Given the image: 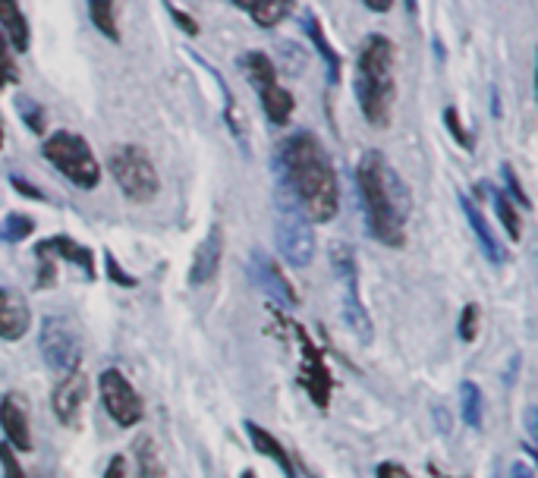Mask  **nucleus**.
I'll list each match as a JSON object with an SVG mask.
<instances>
[{"label": "nucleus", "mask_w": 538, "mask_h": 478, "mask_svg": "<svg viewBox=\"0 0 538 478\" xmlns=\"http://www.w3.org/2000/svg\"><path fill=\"white\" fill-rule=\"evenodd\" d=\"M303 337V359H306V387H309V397L318 403V406H328V390H331V378H328V368L321 362L318 350L306 340V334L299 331Z\"/></svg>", "instance_id": "17"}, {"label": "nucleus", "mask_w": 538, "mask_h": 478, "mask_svg": "<svg viewBox=\"0 0 538 478\" xmlns=\"http://www.w3.org/2000/svg\"><path fill=\"white\" fill-rule=\"evenodd\" d=\"M526 422H529V434L535 438V434H538V428H535V409H529V412H526Z\"/></svg>", "instance_id": "40"}, {"label": "nucleus", "mask_w": 538, "mask_h": 478, "mask_svg": "<svg viewBox=\"0 0 538 478\" xmlns=\"http://www.w3.org/2000/svg\"><path fill=\"white\" fill-rule=\"evenodd\" d=\"M476 334H479V306H476V302H469V306L463 309V315H460V340L472 343V340H476Z\"/></svg>", "instance_id": "30"}, {"label": "nucleus", "mask_w": 538, "mask_h": 478, "mask_svg": "<svg viewBox=\"0 0 538 478\" xmlns=\"http://www.w3.org/2000/svg\"><path fill=\"white\" fill-rule=\"evenodd\" d=\"M362 4L369 7L372 13H387V10H391L394 0H362Z\"/></svg>", "instance_id": "39"}, {"label": "nucleus", "mask_w": 538, "mask_h": 478, "mask_svg": "<svg viewBox=\"0 0 538 478\" xmlns=\"http://www.w3.org/2000/svg\"><path fill=\"white\" fill-rule=\"evenodd\" d=\"M98 394H101L107 416H111L120 428H133L142 422V416H145L142 397L136 394V387L126 381L120 368H107V372H101Z\"/></svg>", "instance_id": "9"}, {"label": "nucleus", "mask_w": 538, "mask_h": 478, "mask_svg": "<svg viewBox=\"0 0 538 478\" xmlns=\"http://www.w3.org/2000/svg\"><path fill=\"white\" fill-rule=\"evenodd\" d=\"M221 255H224V230H221V224H214V227L208 230V236L199 243L196 258H192L189 284H192V287L211 284L214 274H218V268H221Z\"/></svg>", "instance_id": "12"}, {"label": "nucleus", "mask_w": 538, "mask_h": 478, "mask_svg": "<svg viewBox=\"0 0 538 478\" xmlns=\"http://www.w3.org/2000/svg\"><path fill=\"white\" fill-rule=\"evenodd\" d=\"M444 120H447V126H450V133H454V139H457L463 148H472V142H469V133H466L463 126H460V117H457V111H454V107H447V111H444Z\"/></svg>", "instance_id": "33"}, {"label": "nucleus", "mask_w": 538, "mask_h": 478, "mask_svg": "<svg viewBox=\"0 0 538 478\" xmlns=\"http://www.w3.org/2000/svg\"><path fill=\"white\" fill-rule=\"evenodd\" d=\"M482 412H485V397L476 381L460 384V416L469 428H482Z\"/></svg>", "instance_id": "25"}, {"label": "nucleus", "mask_w": 538, "mask_h": 478, "mask_svg": "<svg viewBox=\"0 0 538 478\" xmlns=\"http://www.w3.org/2000/svg\"><path fill=\"white\" fill-rule=\"evenodd\" d=\"M491 189V186H488ZM491 202H494V211H498V221L504 224L507 236L513 239V243H520L523 236V217L520 211H516V205L510 202V195L504 189H491Z\"/></svg>", "instance_id": "23"}, {"label": "nucleus", "mask_w": 538, "mask_h": 478, "mask_svg": "<svg viewBox=\"0 0 538 478\" xmlns=\"http://www.w3.org/2000/svg\"><path fill=\"white\" fill-rule=\"evenodd\" d=\"M281 170L287 177L290 195L312 224L334 221L340 211L337 170L315 133H309V129H296L293 136L284 139Z\"/></svg>", "instance_id": "1"}, {"label": "nucleus", "mask_w": 538, "mask_h": 478, "mask_svg": "<svg viewBox=\"0 0 538 478\" xmlns=\"http://www.w3.org/2000/svg\"><path fill=\"white\" fill-rule=\"evenodd\" d=\"M343 321H347V328L353 331V337H359L362 343L375 340L372 318H369V312H365L362 299H359V287L343 290Z\"/></svg>", "instance_id": "19"}, {"label": "nucleus", "mask_w": 538, "mask_h": 478, "mask_svg": "<svg viewBox=\"0 0 538 478\" xmlns=\"http://www.w3.org/2000/svg\"><path fill=\"white\" fill-rule=\"evenodd\" d=\"M89 13H92V23L95 29L111 38L120 41V26H117V0H89Z\"/></svg>", "instance_id": "26"}, {"label": "nucleus", "mask_w": 538, "mask_h": 478, "mask_svg": "<svg viewBox=\"0 0 538 478\" xmlns=\"http://www.w3.org/2000/svg\"><path fill=\"white\" fill-rule=\"evenodd\" d=\"M287 199L277 192V249H281L284 262L293 268H309L315 258V236H312V221L303 214V208L296 205V199L290 195L287 183H281Z\"/></svg>", "instance_id": "5"}, {"label": "nucleus", "mask_w": 538, "mask_h": 478, "mask_svg": "<svg viewBox=\"0 0 538 478\" xmlns=\"http://www.w3.org/2000/svg\"><path fill=\"white\" fill-rule=\"evenodd\" d=\"M356 192L369 233L381 246L400 249L406 243V217L413 211V199L381 151H362L356 164Z\"/></svg>", "instance_id": "2"}, {"label": "nucleus", "mask_w": 538, "mask_h": 478, "mask_svg": "<svg viewBox=\"0 0 538 478\" xmlns=\"http://www.w3.org/2000/svg\"><path fill=\"white\" fill-rule=\"evenodd\" d=\"M29 328H32V312L26 306V299L7 287H0V337L16 343L29 334Z\"/></svg>", "instance_id": "13"}, {"label": "nucleus", "mask_w": 538, "mask_h": 478, "mask_svg": "<svg viewBox=\"0 0 538 478\" xmlns=\"http://www.w3.org/2000/svg\"><path fill=\"white\" fill-rule=\"evenodd\" d=\"M243 70H246L249 82L255 85L258 98H262V107H265L268 120H271L274 126H284V123L293 117L296 101H293V95L281 85V79H277L271 57L262 54V51H249V54H243Z\"/></svg>", "instance_id": "7"}, {"label": "nucleus", "mask_w": 538, "mask_h": 478, "mask_svg": "<svg viewBox=\"0 0 538 478\" xmlns=\"http://www.w3.org/2000/svg\"><path fill=\"white\" fill-rule=\"evenodd\" d=\"M111 173L129 202L145 205L161 192V180L152 155L142 145H120L111 151Z\"/></svg>", "instance_id": "6"}, {"label": "nucleus", "mask_w": 538, "mask_h": 478, "mask_svg": "<svg viewBox=\"0 0 538 478\" xmlns=\"http://www.w3.org/2000/svg\"><path fill=\"white\" fill-rule=\"evenodd\" d=\"M107 274H111L117 284H123V287H133L136 284V277H129V274H123V268L117 265V258L107 252Z\"/></svg>", "instance_id": "34"}, {"label": "nucleus", "mask_w": 538, "mask_h": 478, "mask_svg": "<svg viewBox=\"0 0 538 478\" xmlns=\"http://www.w3.org/2000/svg\"><path fill=\"white\" fill-rule=\"evenodd\" d=\"M460 208H463V214H466V221H469L472 233H476L482 252L488 255V262L501 265V262H504V249L498 246V239H494V233H491V227H488V221H485L482 208L472 202L469 195H463V192H460Z\"/></svg>", "instance_id": "15"}, {"label": "nucleus", "mask_w": 538, "mask_h": 478, "mask_svg": "<svg viewBox=\"0 0 538 478\" xmlns=\"http://www.w3.org/2000/svg\"><path fill=\"white\" fill-rule=\"evenodd\" d=\"M510 478H535V472H532L529 463H513L510 466Z\"/></svg>", "instance_id": "38"}, {"label": "nucleus", "mask_w": 538, "mask_h": 478, "mask_svg": "<svg viewBox=\"0 0 538 478\" xmlns=\"http://www.w3.org/2000/svg\"><path fill=\"white\" fill-rule=\"evenodd\" d=\"M10 183H13V186H16L19 192H23V195H26V199H45V192H41V189H35V186H32V183H26V180H19V177H13Z\"/></svg>", "instance_id": "36"}, {"label": "nucleus", "mask_w": 538, "mask_h": 478, "mask_svg": "<svg viewBox=\"0 0 538 478\" xmlns=\"http://www.w3.org/2000/svg\"><path fill=\"white\" fill-rule=\"evenodd\" d=\"M0 32L7 35V41L16 51L29 48V23L19 0H0Z\"/></svg>", "instance_id": "18"}, {"label": "nucleus", "mask_w": 538, "mask_h": 478, "mask_svg": "<svg viewBox=\"0 0 538 478\" xmlns=\"http://www.w3.org/2000/svg\"><path fill=\"white\" fill-rule=\"evenodd\" d=\"M378 478H416V475H410L400 463H381L378 466Z\"/></svg>", "instance_id": "35"}, {"label": "nucleus", "mask_w": 538, "mask_h": 478, "mask_svg": "<svg viewBox=\"0 0 538 478\" xmlns=\"http://www.w3.org/2000/svg\"><path fill=\"white\" fill-rule=\"evenodd\" d=\"M32 230H35L32 217L19 214V211H13L7 221H4V239H10V243H19V239H26Z\"/></svg>", "instance_id": "27"}, {"label": "nucleus", "mask_w": 538, "mask_h": 478, "mask_svg": "<svg viewBox=\"0 0 538 478\" xmlns=\"http://www.w3.org/2000/svg\"><path fill=\"white\" fill-rule=\"evenodd\" d=\"M394 98V41L384 35H369L356 63V101L362 107V117L378 129L387 126L391 123Z\"/></svg>", "instance_id": "3"}, {"label": "nucleus", "mask_w": 538, "mask_h": 478, "mask_svg": "<svg viewBox=\"0 0 538 478\" xmlns=\"http://www.w3.org/2000/svg\"><path fill=\"white\" fill-rule=\"evenodd\" d=\"M38 346H41V356L45 362L54 368V372H79L82 365V340L79 331L67 318L60 315H48L41 321V334H38Z\"/></svg>", "instance_id": "8"}, {"label": "nucleus", "mask_w": 538, "mask_h": 478, "mask_svg": "<svg viewBox=\"0 0 538 478\" xmlns=\"http://www.w3.org/2000/svg\"><path fill=\"white\" fill-rule=\"evenodd\" d=\"M45 158L67 177L73 186L79 189H95L101 183V164L95 158L92 145L85 142L79 133H70V129H60V133L48 136L45 145Z\"/></svg>", "instance_id": "4"}, {"label": "nucleus", "mask_w": 538, "mask_h": 478, "mask_svg": "<svg viewBox=\"0 0 538 478\" xmlns=\"http://www.w3.org/2000/svg\"><path fill=\"white\" fill-rule=\"evenodd\" d=\"M252 271H255L258 287H262L268 296L281 299L284 306H296V302H299V296L290 287V280L281 274V268H277L265 252H252Z\"/></svg>", "instance_id": "14"}, {"label": "nucleus", "mask_w": 538, "mask_h": 478, "mask_svg": "<svg viewBox=\"0 0 538 478\" xmlns=\"http://www.w3.org/2000/svg\"><path fill=\"white\" fill-rule=\"evenodd\" d=\"M0 428L7 434L13 450H32V425H29V403L19 394H7L0 400Z\"/></svg>", "instance_id": "10"}, {"label": "nucleus", "mask_w": 538, "mask_h": 478, "mask_svg": "<svg viewBox=\"0 0 538 478\" xmlns=\"http://www.w3.org/2000/svg\"><path fill=\"white\" fill-rule=\"evenodd\" d=\"M246 431H249V438H252V447L258 450V453H265V456H271V460L281 466V472L287 475V478H293L296 472H293V460H290V453H287V447L274 438V434L268 431V428H262V425H255V422H246Z\"/></svg>", "instance_id": "20"}, {"label": "nucleus", "mask_w": 538, "mask_h": 478, "mask_svg": "<svg viewBox=\"0 0 538 478\" xmlns=\"http://www.w3.org/2000/svg\"><path fill=\"white\" fill-rule=\"evenodd\" d=\"M136 472H139V478H164L161 453L155 447L152 434H142L136 441Z\"/></svg>", "instance_id": "24"}, {"label": "nucleus", "mask_w": 538, "mask_h": 478, "mask_svg": "<svg viewBox=\"0 0 538 478\" xmlns=\"http://www.w3.org/2000/svg\"><path fill=\"white\" fill-rule=\"evenodd\" d=\"M104 478H126V460H123V456H114L111 466H107V472H104Z\"/></svg>", "instance_id": "37"}, {"label": "nucleus", "mask_w": 538, "mask_h": 478, "mask_svg": "<svg viewBox=\"0 0 538 478\" xmlns=\"http://www.w3.org/2000/svg\"><path fill=\"white\" fill-rule=\"evenodd\" d=\"M19 111H23V120H26V126L32 129V133H45V117H41V107L38 104H32V98H26V95H19Z\"/></svg>", "instance_id": "29"}, {"label": "nucleus", "mask_w": 538, "mask_h": 478, "mask_svg": "<svg viewBox=\"0 0 538 478\" xmlns=\"http://www.w3.org/2000/svg\"><path fill=\"white\" fill-rule=\"evenodd\" d=\"M303 29H306V35L312 38V45L318 48V54L325 57V67H328V79L331 82H337L340 79V54L331 48V41H328V35H325V29H321V23L318 19L309 13L306 19H303Z\"/></svg>", "instance_id": "22"}, {"label": "nucleus", "mask_w": 538, "mask_h": 478, "mask_svg": "<svg viewBox=\"0 0 538 478\" xmlns=\"http://www.w3.org/2000/svg\"><path fill=\"white\" fill-rule=\"evenodd\" d=\"M35 252H54V255H60V258H67V262H73L79 271H85V274H95V258H92V252L85 249V246H79V243H73L70 236H51V239H45V243H38V249Z\"/></svg>", "instance_id": "21"}, {"label": "nucleus", "mask_w": 538, "mask_h": 478, "mask_svg": "<svg viewBox=\"0 0 538 478\" xmlns=\"http://www.w3.org/2000/svg\"><path fill=\"white\" fill-rule=\"evenodd\" d=\"M0 463H4V478H26L23 466H19V460L13 456V447L7 441L0 444Z\"/></svg>", "instance_id": "32"}, {"label": "nucleus", "mask_w": 538, "mask_h": 478, "mask_svg": "<svg viewBox=\"0 0 538 478\" xmlns=\"http://www.w3.org/2000/svg\"><path fill=\"white\" fill-rule=\"evenodd\" d=\"M501 173H504V183H507V192H510V195H513V199H516V202H520L523 208H529L532 202H529V195L523 192V186H520V177H516V170H513L510 164H504V167H501Z\"/></svg>", "instance_id": "31"}, {"label": "nucleus", "mask_w": 538, "mask_h": 478, "mask_svg": "<svg viewBox=\"0 0 538 478\" xmlns=\"http://www.w3.org/2000/svg\"><path fill=\"white\" fill-rule=\"evenodd\" d=\"M85 400H89V381H85L82 372H70L67 378H63V381L54 387V397H51L54 416H57L63 425H76Z\"/></svg>", "instance_id": "11"}, {"label": "nucleus", "mask_w": 538, "mask_h": 478, "mask_svg": "<svg viewBox=\"0 0 538 478\" xmlns=\"http://www.w3.org/2000/svg\"><path fill=\"white\" fill-rule=\"evenodd\" d=\"M233 4L240 7V10H246L255 26L274 29V26H281L284 19L293 13L296 0H233Z\"/></svg>", "instance_id": "16"}, {"label": "nucleus", "mask_w": 538, "mask_h": 478, "mask_svg": "<svg viewBox=\"0 0 538 478\" xmlns=\"http://www.w3.org/2000/svg\"><path fill=\"white\" fill-rule=\"evenodd\" d=\"M10 82H19V70H16V60L10 54V41H7L4 32H0V89Z\"/></svg>", "instance_id": "28"}, {"label": "nucleus", "mask_w": 538, "mask_h": 478, "mask_svg": "<svg viewBox=\"0 0 538 478\" xmlns=\"http://www.w3.org/2000/svg\"><path fill=\"white\" fill-rule=\"evenodd\" d=\"M243 478H255V472H243Z\"/></svg>", "instance_id": "41"}]
</instances>
